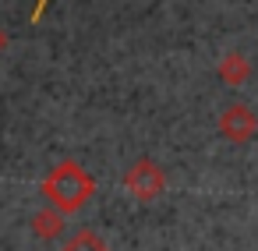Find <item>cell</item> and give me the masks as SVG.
<instances>
[{
	"label": "cell",
	"instance_id": "obj_1",
	"mask_svg": "<svg viewBox=\"0 0 258 251\" xmlns=\"http://www.w3.org/2000/svg\"><path fill=\"white\" fill-rule=\"evenodd\" d=\"M43 195L50 198L53 209L75 212V209H82V205L92 198V177H89L78 163H60V166L46 177Z\"/></svg>",
	"mask_w": 258,
	"mask_h": 251
},
{
	"label": "cell",
	"instance_id": "obj_2",
	"mask_svg": "<svg viewBox=\"0 0 258 251\" xmlns=\"http://www.w3.org/2000/svg\"><path fill=\"white\" fill-rule=\"evenodd\" d=\"M163 184H166V177H163V170H159L152 159H138V163L127 170V177H124V187H127L135 198H142V202H152V198L163 191Z\"/></svg>",
	"mask_w": 258,
	"mask_h": 251
},
{
	"label": "cell",
	"instance_id": "obj_3",
	"mask_svg": "<svg viewBox=\"0 0 258 251\" xmlns=\"http://www.w3.org/2000/svg\"><path fill=\"white\" fill-rule=\"evenodd\" d=\"M254 128H258V120H254V113H251L247 106H230V110L219 117V131H223L230 142H247V138L254 135Z\"/></svg>",
	"mask_w": 258,
	"mask_h": 251
},
{
	"label": "cell",
	"instance_id": "obj_4",
	"mask_svg": "<svg viewBox=\"0 0 258 251\" xmlns=\"http://www.w3.org/2000/svg\"><path fill=\"white\" fill-rule=\"evenodd\" d=\"M60 251H106V240L99 233H92V230H78L75 237L64 240Z\"/></svg>",
	"mask_w": 258,
	"mask_h": 251
},
{
	"label": "cell",
	"instance_id": "obj_5",
	"mask_svg": "<svg viewBox=\"0 0 258 251\" xmlns=\"http://www.w3.org/2000/svg\"><path fill=\"white\" fill-rule=\"evenodd\" d=\"M32 226H36V233H39V237H57V233H60V226H64L60 209H53V212H36V216H32Z\"/></svg>",
	"mask_w": 258,
	"mask_h": 251
},
{
	"label": "cell",
	"instance_id": "obj_6",
	"mask_svg": "<svg viewBox=\"0 0 258 251\" xmlns=\"http://www.w3.org/2000/svg\"><path fill=\"white\" fill-rule=\"evenodd\" d=\"M219 75H223L230 85L244 82V78H247V64H244V57H240V53H230V57L223 60V68H219Z\"/></svg>",
	"mask_w": 258,
	"mask_h": 251
},
{
	"label": "cell",
	"instance_id": "obj_7",
	"mask_svg": "<svg viewBox=\"0 0 258 251\" xmlns=\"http://www.w3.org/2000/svg\"><path fill=\"white\" fill-rule=\"evenodd\" d=\"M4 43H8V39H4V32H0V50H4Z\"/></svg>",
	"mask_w": 258,
	"mask_h": 251
}]
</instances>
